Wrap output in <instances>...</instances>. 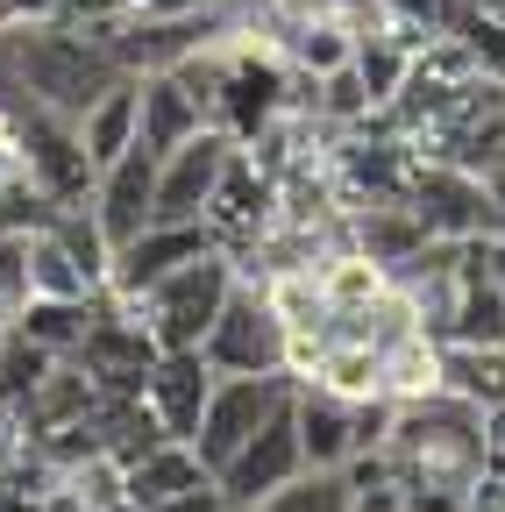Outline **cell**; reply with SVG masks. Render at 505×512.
Masks as SVG:
<instances>
[{"instance_id": "obj_13", "label": "cell", "mask_w": 505, "mask_h": 512, "mask_svg": "<svg viewBox=\"0 0 505 512\" xmlns=\"http://www.w3.org/2000/svg\"><path fill=\"white\" fill-rule=\"evenodd\" d=\"M150 192H157V157H150L143 143H136V150H121L114 164H100V171H93L86 207L100 214V228H107V242H114V249L150 221Z\"/></svg>"}, {"instance_id": "obj_18", "label": "cell", "mask_w": 505, "mask_h": 512, "mask_svg": "<svg viewBox=\"0 0 505 512\" xmlns=\"http://www.w3.org/2000/svg\"><path fill=\"white\" fill-rule=\"evenodd\" d=\"M36 228H50V235H57V249H65L72 264L86 271V285H93V292H107V271H114V242H107V228H100V214H93L86 200H65V207H50Z\"/></svg>"}, {"instance_id": "obj_22", "label": "cell", "mask_w": 505, "mask_h": 512, "mask_svg": "<svg viewBox=\"0 0 505 512\" xmlns=\"http://www.w3.org/2000/svg\"><path fill=\"white\" fill-rule=\"evenodd\" d=\"M470 0H377V15H385L392 29H406L413 43H434V36H449L463 22Z\"/></svg>"}, {"instance_id": "obj_14", "label": "cell", "mask_w": 505, "mask_h": 512, "mask_svg": "<svg viewBox=\"0 0 505 512\" xmlns=\"http://www.w3.org/2000/svg\"><path fill=\"white\" fill-rule=\"evenodd\" d=\"M342 242L363 249L370 264H385V278H392L406 256L427 249L434 235H427V221H420L413 200H363V207H342Z\"/></svg>"}, {"instance_id": "obj_7", "label": "cell", "mask_w": 505, "mask_h": 512, "mask_svg": "<svg viewBox=\"0 0 505 512\" xmlns=\"http://www.w3.org/2000/svg\"><path fill=\"white\" fill-rule=\"evenodd\" d=\"M15 136H22L29 185L43 192L50 207L86 200V192H93V164H86V150H79V128H72L65 114H50V107H22V114H15Z\"/></svg>"}, {"instance_id": "obj_5", "label": "cell", "mask_w": 505, "mask_h": 512, "mask_svg": "<svg viewBox=\"0 0 505 512\" xmlns=\"http://www.w3.org/2000/svg\"><path fill=\"white\" fill-rule=\"evenodd\" d=\"M299 470H306V456H299V427H292V399H285V406L214 470V484H221L228 512H249V505H264L278 484H292Z\"/></svg>"}, {"instance_id": "obj_21", "label": "cell", "mask_w": 505, "mask_h": 512, "mask_svg": "<svg viewBox=\"0 0 505 512\" xmlns=\"http://www.w3.org/2000/svg\"><path fill=\"white\" fill-rule=\"evenodd\" d=\"M29 299H100L50 228H29Z\"/></svg>"}, {"instance_id": "obj_25", "label": "cell", "mask_w": 505, "mask_h": 512, "mask_svg": "<svg viewBox=\"0 0 505 512\" xmlns=\"http://www.w3.org/2000/svg\"><path fill=\"white\" fill-rule=\"evenodd\" d=\"M150 512H228V498H221V484H214V477H200V484H185V491L157 498Z\"/></svg>"}, {"instance_id": "obj_26", "label": "cell", "mask_w": 505, "mask_h": 512, "mask_svg": "<svg viewBox=\"0 0 505 512\" xmlns=\"http://www.w3.org/2000/svg\"><path fill=\"white\" fill-rule=\"evenodd\" d=\"M349 512H406V498L385 484V477H370V484H356V505Z\"/></svg>"}, {"instance_id": "obj_15", "label": "cell", "mask_w": 505, "mask_h": 512, "mask_svg": "<svg viewBox=\"0 0 505 512\" xmlns=\"http://www.w3.org/2000/svg\"><path fill=\"white\" fill-rule=\"evenodd\" d=\"M200 128H207V114H200L193 93H185L178 72H136V143L150 157L178 150L185 136H200Z\"/></svg>"}, {"instance_id": "obj_12", "label": "cell", "mask_w": 505, "mask_h": 512, "mask_svg": "<svg viewBox=\"0 0 505 512\" xmlns=\"http://www.w3.org/2000/svg\"><path fill=\"white\" fill-rule=\"evenodd\" d=\"M207 392H214V370H207L200 349H157V363L143 370V392L136 399L150 406V420L171 441H185L193 420H200V406H207Z\"/></svg>"}, {"instance_id": "obj_24", "label": "cell", "mask_w": 505, "mask_h": 512, "mask_svg": "<svg viewBox=\"0 0 505 512\" xmlns=\"http://www.w3.org/2000/svg\"><path fill=\"white\" fill-rule=\"evenodd\" d=\"M214 8H242V0H121V15H143V22H178V15H214Z\"/></svg>"}, {"instance_id": "obj_19", "label": "cell", "mask_w": 505, "mask_h": 512, "mask_svg": "<svg viewBox=\"0 0 505 512\" xmlns=\"http://www.w3.org/2000/svg\"><path fill=\"white\" fill-rule=\"evenodd\" d=\"M93 306H100V299H29L15 328H22L36 349H50V356H79V342H86V328H93Z\"/></svg>"}, {"instance_id": "obj_17", "label": "cell", "mask_w": 505, "mask_h": 512, "mask_svg": "<svg viewBox=\"0 0 505 512\" xmlns=\"http://www.w3.org/2000/svg\"><path fill=\"white\" fill-rule=\"evenodd\" d=\"M200 477H207V463L193 456V441H157L136 463H121V498H129V512H150L157 498L200 484Z\"/></svg>"}, {"instance_id": "obj_20", "label": "cell", "mask_w": 505, "mask_h": 512, "mask_svg": "<svg viewBox=\"0 0 505 512\" xmlns=\"http://www.w3.org/2000/svg\"><path fill=\"white\" fill-rule=\"evenodd\" d=\"M349 505H356L349 470H299L292 484H278L264 505H249V512H349Z\"/></svg>"}, {"instance_id": "obj_11", "label": "cell", "mask_w": 505, "mask_h": 512, "mask_svg": "<svg viewBox=\"0 0 505 512\" xmlns=\"http://www.w3.org/2000/svg\"><path fill=\"white\" fill-rule=\"evenodd\" d=\"M292 427H299L306 470H349L356 463V399L292 377Z\"/></svg>"}, {"instance_id": "obj_6", "label": "cell", "mask_w": 505, "mask_h": 512, "mask_svg": "<svg viewBox=\"0 0 505 512\" xmlns=\"http://www.w3.org/2000/svg\"><path fill=\"white\" fill-rule=\"evenodd\" d=\"M271 214H278V171H271L257 150H249V143H235L228 164H221L214 200H207V228H214V242L235 256V249H249V242L271 228Z\"/></svg>"}, {"instance_id": "obj_8", "label": "cell", "mask_w": 505, "mask_h": 512, "mask_svg": "<svg viewBox=\"0 0 505 512\" xmlns=\"http://www.w3.org/2000/svg\"><path fill=\"white\" fill-rule=\"evenodd\" d=\"M221 249L207 221H143L129 242L114 249V271H107V299H136L150 292L157 278H171L178 264H193V256Z\"/></svg>"}, {"instance_id": "obj_28", "label": "cell", "mask_w": 505, "mask_h": 512, "mask_svg": "<svg viewBox=\"0 0 505 512\" xmlns=\"http://www.w3.org/2000/svg\"><path fill=\"white\" fill-rule=\"evenodd\" d=\"M498 484H505V463H498Z\"/></svg>"}, {"instance_id": "obj_9", "label": "cell", "mask_w": 505, "mask_h": 512, "mask_svg": "<svg viewBox=\"0 0 505 512\" xmlns=\"http://www.w3.org/2000/svg\"><path fill=\"white\" fill-rule=\"evenodd\" d=\"M235 136L221 128H200V136H185L178 150L157 157V192H150V221H207V200L221 185V164H228Z\"/></svg>"}, {"instance_id": "obj_4", "label": "cell", "mask_w": 505, "mask_h": 512, "mask_svg": "<svg viewBox=\"0 0 505 512\" xmlns=\"http://www.w3.org/2000/svg\"><path fill=\"white\" fill-rule=\"evenodd\" d=\"M285 399H292V377H214V392H207L193 434H185V441H193V456L207 463V477H214Z\"/></svg>"}, {"instance_id": "obj_1", "label": "cell", "mask_w": 505, "mask_h": 512, "mask_svg": "<svg viewBox=\"0 0 505 512\" xmlns=\"http://www.w3.org/2000/svg\"><path fill=\"white\" fill-rule=\"evenodd\" d=\"M377 463H385V484L406 498V512H470V491L491 470L484 406H470L456 392H427V399L392 406Z\"/></svg>"}, {"instance_id": "obj_2", "label": "cell", "mask_w": 505, "mask_h": 512, "mask_svg": "<svg viewBox=\"0 0 505 512\" xmlns=\"http://www.w3.org/2000/svg\"><path fill=\"white\" fill-rule=\"evenodd\" d=\"M228 292H235V256L207 249V256H193V264H178L171 278H157L150 292L121 299V306L150 328L157 349H200L207 328L221 320V306H228Z\"/></svg>"}, {"instance_id": "obj_16", "label": "cell", "mask_w": 505, "mask_h": 512, "mask_svg": "<svg viewBox=\"0 0 505 512\" xmlns=\"http://www.w3.org/2000/svg\"><path fill=\"white\" fill-rule=\"evenodd\" d=\"M79 150H86V164L100 171V164H114L121 150H136V72H114L86 107H79Z\"/></svg>"}, {"instance_id": "obj_3", "label": "cell", "mask_w": 505, "mask_h": 512, "mask_svg": "<svg viewBox=\"0 0 505 512\" xmlns=\"http://www.w3.org/2000/svg\"><path fill=\"white\" fill-rule=\"evenodd\" d=\"M200 356H207L214 377H292V328L278 320V306L264 299L257 278H235Z\"/></svg>"}, {"instance_id": "obj_23", "label": "cell", "mask_w": 505, "mask_h": 512, "mask_svg": "<svg viewBox=\"0 0 505 512\" xmlns=\"http://www.w3.org/2000/svg\"><path fill=\"white\" fill-rule=\"evenodd\" d=\"M29 306V228H0V328H15Z\"/></svg>"}, {"instance_id": "obj_27", "label": "cell", "mask_w": 505, "mask_h": 512, "mask_svg": "<svg viewBox=\"0 0 505 512\" xmlns=\"http://www.w3.org/2000/svg\"><path fill=\"white\" fill-rule=\"evenodd\" d=\"M477 8H484L491 22H505V0H477Z\"/></svg>"}, {"instance_id": "obj_10", "label": "cell", "mask_w": 505, "mask_h": 512, "mask_svg": "<svg viewBox=\"0 0 505 512\" xmlns=\"http://www.w3.org/2000/svg\"><path fill=\"white\" fill-rule=\"evenodd\" d=\"M406 200L420 207L427 235L441 242H470V235H491V192L477 171H456V164H413V192Z\"/></svg>"}]
</instances>
